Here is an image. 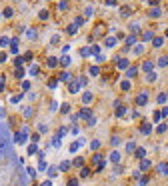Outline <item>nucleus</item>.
Segmentation results:
<instances>
[{"label":"nucleus","instance_id":"17","mask_svg":"<svg viewBox=\"0 0 168 186\" xmlns=\"http://www.w3.org/2000/svg\"><path fill=\"white\" fill-rule=\"evenodd\" d=\"M158 66H168V56H162L158 60Z\"/></svg>","mask_w":168,"mask_h":186},{"label":"nucleus","instance_id":"19","mask_svg":"<svg viewBox=\"0 0 168 186\" xmlns=\"http://www.w3.org/2000/svg\"><path fill=\"white\" fill-rule=\"evenodd\" d=\"M126 150H128V152H134V150H136V144L134 142H128V144H126Z\"/></svg>","mask_w":168,"mask_h":186},{"label":"nucleus","instance_id":"6","mask_svg":"<svg viewBox=\"0 0 168 186\" xmlns=\"http://www.w3.org/2000/svg\"><path fill=\"white\" fill-rule=\"evenodd\" d=\"M158 172L162 176H168V162H160L158 164Z\"/></svg>","mask_w":168,"mask_h":186},{"label":"nucleus","instance_id":"46","mask_svg":"<svg viewBox=\"0 0 168 186\" xmlns=\"http://www.w3.org/2000/svg\"><path fill=\"white\" fill-rule=\"evenodd\" d=\"M42 186H52V184H50V180H46V182H44Z\"/></svg>","mask_w":168,"mask_h":186},{"label":"nucleus","instance_id":"38","mask_svg":"<svg viewBox=\"0 0 168 186\" xmlns=\"http://www.w3.org/2000/svg\"><path fill=\"white\" fill-rule=\"evenodd\" d=\"M126 42H128V44H134V42H136V36H128V38H126Z\"/></svg>","mask_w":168,"mask_h":186},{"label":"nucleus","instance_id":"43","mask_svg":"<svg viewBox=\"0 0 168 186\" xmlns=\"http://www.w3.org/2000/svg\"><path fill=\"white\" fill-rule=\"evenodd\" d=\"M152 116H154V120H160V118H162V116H160V112H158V110H156V112H154Z\"/></svg>","mask_w":168,"mask_h":186},{"label":"nucleus","instance_id":"9","mask_svg":"<svg viewBox=\"0 0 168 186\" xmlns=\"http://www.w3.org/2000/svg\"><path fill=\"white\" fill-rule=\"evenodd\" d=\"M140 168H142V170L150 168V160H148V158H140Z\"/></svg>","mask_w":168,"mask_h":186},{"label":"nucleus","instance_id":"30","mask_svg":"<svg viewBox=\"0 0 168 186\" xmlns=\"http://www.w3.org/2000/svg\"><path fill=\"white\" fill-rule=\"evenodd\" d=\"M12 14H14V10H12V8H6L4 10V16H6V18H10Z\"/></svg>","mask_w":168,"mask_h":186},{"label":"nucleus","instance_id":"1","mask_svg":"<svg viewBox=\"0 0 168 186\" xmlns=\"http://www.w3.org/2000/svg\"><path fill=\"white\" fill-rule=\"evenodd\" d=\"M26 138H28V130H20V132H16L14 142L16 144H24V142H26Z\"/></svg>","mask_w":168,"mask_h":186},{"label":"nucleus","instance_id":"31","mask_svg":"<svg viewBox=\"0 0 168 186\" xmlns=\"http://www.w3.org/2000/svg\"><path fill=\"white\" fill-rule=\"evenodd\" d=\"M60 64H62V66H68V64H70V58H68V56H64L62 60H60Z\"/></svg>","mask_w":168,"mask_h":186},{"label":"nucleus","instance_id":"4","mask_svg":"<svg viewBox=\"0 0 168 186\" xmlns=\"http://www.w3.org/2000/svg\"><path fill=\"white\" fill-rule=\"evenodd\" d=\"M148 16L150 18H158V16H162V10H160L158 6H152V10L148 12Z\"/></svg>","mask_w":168,"mask_h":186},{"label":"nucleus","instance_id":"8","mask_svg":"<svg viewBox=\"0 0 168 186\" xmlns=\"http://www.w3.org/2000/svg\"><path fill=\"white\" fill-rule=\"evenodd\" d=\"M152 68H154V62H152V60H146V62L142 64V70H144V72H152Z\"/></svg>","mask_w":168,"mask_h":186},{"label":"nucleus","instance_id":"39","mask_svg":"<svg viewBox=\"0 0 168 186\" xmlns=\"http://www.w3.org/2000/svg\"><path fill=\"white\" fill-rule=\"evenodd\" d=\"M68 168H70V164H68V162H62V164H60V170H68Z\"/></svg>","mask_w":168,"mask_h":186},{"label":"nucleus","instance_id":"24","mask_svg":"<svg viewBox=\"0 0 168 186\" xmlns=\"http://www.w3.org/2000/svg\"><path fill=\"white\" fill-rule=\"evenodd\" d=\"M90 174H92V172L88 170V168H82V174H80V176H82V178H88Z\"/></svg>","mask_w":168,"mask_h":186},{"label":"nucleus","instance_id":"2","mask_svg":"<svg viewBox=\"0 0 168 186\" xmlns=\"http://www.w3.org/2000/svg\"><path fill=\"white\" fill-rule=\"evenodd\" d=\"M146 102H148V92H146V90H142L138 96H136V104H138V106H144Z\"/></svg>","mask_w":168,"mask_h":186},{"label":"nucleus","instance_id":"37","mask_svg":"<svg viewBox=\"0 0 168 186\" xmlns=\"http://www.w3.org/2000/svg\"><path fill=\"white\" fill-rule=\"evenodd\" d=\"M98 148H100V142H98V140H94V142H92V150H98Z\"/></svg>","mask_w":168,"mask_h":186},{"label":"nucleus","instance_id":"34","mask_svg":"<svg viewBox=\"0 0 168 186\" xmlns=\"http://www.w3.org/2000/svg\"><path fill=\"white\" fill-rule=\"evenodd\" d=\"M74 164H76V166H84V158H76Z\"/></svg>","mask_w":168,"mask_h":186},{"label":"nucleus","instance_id":"21","mask_svg":"<svg viewBox=\"0 0 168 186\" xmlns=\"http://www.w3.org/2000/svg\"><path fill=\"white\" fill-rule=\"evenodd\" d=\"M134 74H138V68H136V66H132V68L128 70V78H132Z\"/></svg>","mask_w":168,"mask_h":186},{"label":"nucleus","instance_id":"18","mask_svg":"<svg viewBox=\"0 0 168 186\" xmlns=\"http://www.w3.org/2000/svg\"><path fill=\"white\" fill-rule=\"evenodd\" d=\"M102 28H104L102 24H98V26H96V30H94V38H96V36H100V34H102Z\"/></svg>","mask_w":168,"mask_h":186},{"label":"nucleus","instance_id":"42","mask_svg":"<svg viewBox=\"0 0 168 186\" xmlns=\"http://www.w3.org/2000/svg\"><path fill=\"white\" fill-rule=\"evenodd\" d=\"M160 116H162V118H164V116H168V108H162V110H160Z\"/></svg>","mask_w":168,"mask_h":186},{"label":"nucleus","instance_id":"26","mask_svg":"<svg viewBox=\"0 0 168 186\" xmlns=\"http://www.w3.org/2000/svg\"><path fill=\"white\" fill-rule=\"evenodd\" d=\"M78 86H80L78 82H70V92H76V90H78Z\"/></svg>","mask_w":168,"mask_h":186},{"label":"nucleus","instance_id":"28","mask_svg":"<svg viewBox=\"0 0 168 186\" xmlns=\"http://www.w3.org/2000/svg\"><path fill=\"white\" fill-rule=\"evenodd\" d=\"M38 18L40 20H48V12H46V10H42V12L38 14Z\"/></svg>","mask_w":168,"mask_h":186},{"label":"nucleus","instance_id":"40","mask_svg":"<svg viewBox=\"0 0 168 186\" xmlns=\"http://www.w3.org/2000/svg\"><path fill=\"white\" fill-rule=\"evenodd\" d=\"M28 152H30V154H34V152H36V144H30V148H28Z\"/></svg>","mask_w":168,"mask_h":186},{"label":"nucleus","instance_id":"45","mask_svg":"<svg viewBox=\"0 0 168 186\" xmlns=\"http://www.w3.org/2000/svg\"><path fill=\"white\" fill-rule=\"evenodd\" d=\"M116 2H118V0H106V4H108V6H114Z\"/></svg>","mask_w":168,"mask_h":186},{"label":"nucleus","instance_id":"32","mask_svg":"<svg viewBox=\"0 0 168 186\" xmlns=\"http://www.w3.org/2000/svg\"><path fill=\"white\" fill-rule=\"evenodd\" d=\"M98 72H100V70H98V66H92L90 68V74H92V76H98Z\"/></svg>","mask_w":168,"mask_h":186},{"label":"nucleus","instance_id":"15","mask_svg":"<svg viewBox=\"0 0 168 186\" xmlns=\"http://www.w3.org/2000/svg\"><path fill=\"white\" fill-rule=\"evenodd\" d=\"M4 150H6V140L2 138V136H0V156L4 154Z\"/></svg>","mask_w":168,"mask_h":186},{"label":"nucleus","instance_id":"36","mask_svg":"<svg viewBox=\"0 0 168 186\" xmlns=\"http://www.w3.org/2000/svg\"><path fill=\"white\" fill-rule=\"evenodd\" d=\"M90 52H92V54H100V46H92Z\"/></svg>","mask_w":168,"mask_h":186},{"label":"nucleus","instance_id":"33","mask_svg":"<svg viewBox=\"0 0 168 186\" xmlns=\"http://www.w3.org/2000/svg\"><path fill=\"white\" fill-rule=\"evenodd\" d=\"M60 80H62V82H68V80H70V76H68L66 72H62V74H60Z\"/></svg>","mask_w":168,"mask_h":186},{"label":"nucleus","instance_id":"41","mask_svg":"<svg viewBox=\"0 0 168 186\" xmlns=\"http://www.w3.org/2000/svg\"><path fill=\"white\" fill-rule=\"evenodd\" d=\"M112 144H114V146H118V144H120V138H118V136H114V138H112Z\"/></svg>","mask_w":168,"mask_h":186},{"label":"nucleus","instance_id":"16","mask_svg":"<svg viewBox=\"0 0 168 186\" xmlns=\"http://www.w3.org/2000/svg\"><path fill=\"white\" fill-rule=\"evenodd\" d=\"M78 32V26L76 24H70V26H68V34H76Z\"/></svg>","mask_w":168,"mask_h":186},{"label":"nucleus","instance_id":"47","mask_svg":"<svg viewBox=\"0 0 168 186\" xmlns=\"http://www.w3.org/2000/svg\"><path fill=\"white\" fill-rule=\"evenodd\" d=\"M166 36H168V28H166Z\"/></svg>","mask_w":168,"mask_h":186},{"label":"nucleus","instance_id":"5","mask_svg":"<svg viewBox=\"0 0 168 186\" xmlns=\"http://www.w3.org/2000/svg\"><path fill=\"white\" fill-rule=\"evenodd\" d=\"M162 44H164V38H162V36H152V46H154V48H160Z\"/></svg>","mask_w":168,"mask_h":186},{"label":"nucleus","instance_id":"44","mask_svg":"<svg viewBox=\"0 0 168 186\" xmlns=\"http://www.w3.org/2000/svg\"><path fill=\"white\" fill-rule=\"evenodd\" d=\"M38 168H40V170H44V168H46V162H44V160H40V164H38Z\"/></svg>","mask_w":168,"mask_h":186},{"label":"nucleus","instance_id":"14","mask_svg":"<svg viewBox=\"0 0 168 186\" xmlns=\"http://www.w3.org/2000/svg\"><path fill=\"white\" fill-rule=\"evenodd\" d=\"M156 78H158V76H156V72H148V74H146V82H154Z\"/></svg>","mask_w":168,"mask_h":186},{"label":"nucleus","instance_id":"11","mask_svg":"<svg viewBox=\"0 0 168 186\" xmlns=\"http://www.w3.org/2000/svg\"><path fill=\"white\" fill-rule=\"evenodd\" d=\"M92 92H84V96H82V100H84V104H88V102H92Z\"/></svg>","mask_w":168,"mask_h":186},{"label":"nucleus","instance_id":"27","mask_svg":"<svg viewBox=\"0 0 168 186\" xmlns=\"http://www.w3.org/2000/svg\"><path fill=\"white\" fill-rule=\"evenodd\" d=\"M156 100H158V102H160V104H164V102H166V100H168V96H166V94H160V96H158V98H156Z\"/></svg>","mask_w":168,"mask_h":186},{"label":"nucleus","instance_id":"12","mask_svg":"<svg viewBox=\"0 0 168 186\" xmlns=\"http://www.w3.org/2000/svg\"><path fill=\"white\" fill-rule=\"evenodd\" d=\"M140 132H142V134H150V132H152V126H150V124H142Z\"/></svg>","mask_w":168,"mask_h":186},{"label":"nucleus","instance_id":"48","mask_svg":"<svg viewBox=\"0 0 168 186\" xmlns=\"http://www.w3.org/2000/svg\"><path fill=\"white\" fill-rule=\"evenodd\" d=\"M166 96H168V92H166Z\"/></svg>","mask_w":168,"mask_h":186},{"label":"nucleus","instance_id":"25","mask_svg":"<svg viewBox=\"0 0 168 186\" xmlns=\"http://www.w3.org/2000/svg\"><path fill=\"white\" fill-rule=\"evenodd\" d=\"M124 114H126V108H124V106L116 110V116H118V118H120V116H124Z\"/></svg>","mask_w":168,"mask_h":186},{"label":"nucleus","instance_id":"3","mask_svg":"<svg viewBox=\"0 0 168 186\" xmlns=\"http://www.w3.org/2000/svg\"><path fill=\"white\" fill-rule=\"evenodd\" d=\"M116 66H118L120 70H126V68H128V60H126V58H116Z\"/></svg>","mask_w":168,"mask_h":186},{"label":"nucleus","instance_id":"7","mask_svg":"<svg viewBox=\"0 0 168 186\" xmlns=\"http://www.w3.org/2000/svg\"><path fill=\"white\" fill-rule=\"evenodd\" d=\"M104 46L106 48H114L116 46V38H114V36H108V38L104 40Z\"/></svg>","mask_w":168,"mask_h":186},{"label":"nucleus","instance_id":"23","mask_svg":"<svg viewBox=\"0 0 168 186\" xmlns=\"http://www.w3.org/2000/svg\"><path fill=\"white\" fill-rule=\"evenodd\" d=\"M56 64H58V60H56V58H48V66H50V68H54Z\"/></svg>","mask_w":168,"mask_h":186},{"label":"nucleus","instance_id":"20","mask_svg":"<svg viewBox=\"0 0 168 186\" xmlns=\"http://www.w3.org/2000/svg\"><path fill=\"white\" fill-rule=\"evenodd\" d=\"M130 12H132V10H130L128 6H124V8L120 10V14H122V16H130Z\"/></svg>","mask_w":168,"mask_h":186},{"label":"nucleus","instance_id":"13","mask_svg":"<svg viewBox=\"0 0 168 186\" xmlns=\"http://www.w3.org/2000/svg\"><path fill=\"white\" fill-rule=\"evenodd\" d=\"M120 158H122V156H120L118 152H112V154H110V160H112L114 164H118V162H120Z\"/></svg>","mask_w":168,"mask_h":186},{"label":"nucleus","instance_id":"10","mask_svg":"<svg viewBox=\"0 0 168 186\" xmlns=\"http://www.w3.org/2000/svg\"><path fill=\"white\" fill-rule=\"evenodd\" d=\"M134 154H136V158H146V150L144 148H136Z\"/></svg>","mask_w":168,"mask_h":186},{"label":"nucleus","instance_id":"29","mask_svg":"<svg viewBox=\"0 0 168 186\" xmlns=\"http://www.w3.org/2000/svg\"><path fill=\"white\" fill-rule=\"evenodd\" d=\"M90 160H92V162H96V164H98V162L102 160V156H100V154H94V156H92Z\"/></svg>","mask_w":168,"mask_h":186},{"label":"nucleus","instance_id":"22","mask_svg":"<svg viewBox=\"0 0 168 186\" xmlns=\"http://www.w3.org/2000/svg\"><path fill=\"white\" fill-rule=\"evenodd\" d=\"M120 88H122V90H130V82H128V80H122Z\"/></svg>","mask_w":168,"mask_h":186},{"label":"nucleus","instance_id":"35","mask_svg":"<svg viewBox=\"0 0 168 186\" xmlns=\"http://www.w3.org/2000/svg\"><path fill=\"white\" fill-rule=\"evenodd\" d=\"M8 42H10V40H8V36H2V38H0V44H2V46H6Z\"/></svg>","mask_w":168,"mask_h":186}]
</instances>
